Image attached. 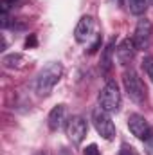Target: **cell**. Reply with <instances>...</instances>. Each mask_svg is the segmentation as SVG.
I'll use <instances>...</instances> for the list:
<instances>
[{
	"mask_svg": "<svg viewBox=\"0 0 153 155\" xmlns=\"http://www.w3.org/2000/svg\"><path fill=\"white\" fill-rule=\"evenodd\" d=\"M65 119H67V108H65V105H56V107L49 112V117H47L49 128H50L52 132L60 130V128L65 124Z\"/></svg>",
	"mask_w": 153,
	"mask_h": 155,
	"instance_id": "cell-10",
	"label": "cell"
},
{
	"mask_svg": "<svg viewBox=\"0 0 153 155\" xmlns=\"http://www.w3.org/2000/svg\"><path fill=\"white\" fill-rule=\"evenodd\" d=\"M119 155H139V153H137V150H135L132 144L122 143V144H121V148H119Z\"/></svg>",
	"mask_w": 153,
	"mask_h": 155,
	"instance_id": "cell-15",
	"label": "cell"
},
{
	"mask_svg": "<svg viewBox=\"0 0 153 155\" xmlns=\"http://www.w3.org/2000/svg\"><path fill=\"white\" fill-rule=\"evenodd\" d=\"M92 123H94L96 132H97L103 139H106V141L115 139V124H114V121L110 119L108 112H105V110L99 108V107L94 108V110H92Z\"/></svg>",
	"mask_w": 153,
	"mask_h": 155,
	"instance_id": "cell-4",
	"label": "cell"
},
{
	"mask_svg": "<svg viewBox=\"0 0 153 155\" xmlns=\"http://www.w3.org/2000/svg\"><path fill=\"white\" fill-rule=\"evenodd\" d=\"M65 132H67V137L69 141L74 144V146H79L83 143V139L86 137V132H88V123L86 119L81 116H74L70 117L65 124Z\"/></svg>",
	"mask_w": 153,
	"mask_h": 155,
	"instance_id": "cell-5",
	"label": "cell"
},
{
	"mask_svg": "<svg viewBox=\"0 0 153 155\" xmlns=\"http://www.w3.org/2000/svg\"><path fill=\"white\" fill-rule=\"evenodd\" d=\"M144 144H146V152H148V155H153V135L148 139V141H144Z\"/></svg>",
	"mask_w": 153,
	"mask_h": 155,
	"instance_id": "cell-19",
	"label": "cell"
},
{
	"mask_svg": "<svg viewBox=\"0 0 153 155\" xmlns=\"http://www.w3.org/2000/svg\"><path fill=\"white\" fill-rule=\"evenodd\" d=\"M34 45H36V36L31 35V36L27 38V41H25V47H34Z\"/></svg>",
	"mask_w": 153,
	"mask_h": 155,
	"instance_id": "cell-20",
	"label": "cell"
},
{
	"mask_svg": "<svg viewBox=\"0 0 153 155\" xmlns=\"http://www.w3.org/2000/svg\"><path fill=\"white\" fill-rule=\"evenodd\" d=\"M115 38H112L108 41V45L105 47V51H103V54H101V69H103V72H110V69H112V63H114V52H115Z\"/></svg>",
	"mask_w": 153,
	"mask_h": 155,
	"instance_id": "cell-11",
	"label": "cell"
},
{
	"mask_svg": "<svg viewBox=\"0 0 153 155\" xmlns=\"http://www.w3.org/2000/svg\"><path fill=\"white\" fill-rule=\"evenodd\" d=\"M83 155H101V153H99V148H97V144H90V146H86V148H85Z\"/></svg>",
	"mask_w": 153,
	"mask_h": 155,
	"instance_id": "cell-16",
	"label": "cell"
},
{
	"mask_svg": "<svg viewBox=\"0 0 153 155\" xmlns=\"http://www.w3.org/2000/svg\"><path fill=\"white\" fill-rule=\"evenodd\" d=\"M97 103H99V108H103L108 114H114V112L119 110V107H121V92H119V87H117V83L114 79L106 81L105 87L99 90Z\"/></svg>",
	"mask_w": 153,
	"mask_h": 155,
	"instance_id": "cell-3",
	"label": "cell"
},
{
	"mask_svg": "<svg viewBox=\"0 0 153 155\" xmlns=\"http://www.w3.org/2000/svg\"><path fill=\"white\" fill-rule=\"evenodd\" d=\"M16 2H18V0H2V4H0V5H2V13H7V11H9V7H11V5H15Z\"/></svg>",
	"mask_w": 153,
	"mask_h": 155,
	"instance_id": "cell-17",
	"label": "cell"
},
{
	"mask_svg": "<svg viewBox=\"0 0 153 155\" xmlns=\"http://www.w3.org/2000/svg\"><path fill=\"white\" fill-rule=\"evenodd\" d=\"M122 85H124V90L130 96V99L135 101L137 105H144L148 101V88L133 69H128L122 72Z\"/></svg>",
	"mask_w": 153,
	"mask_h": 155,
	"instance_id": "cell-2",
	"label": "cell"
},
{
	"mask_svg": "<svg viewBox=\"0 0 153 155\" xmlns=\"http://www.w3.org/2000/svg\"><path fill=\"white\" fill-rule=\"evenodd\" d=\"M151 33H153V25L148 18H141L135 25L133 31V41L137 45V49H148L150 40H151Z\"/></svg>",
	"mask_w": 153,
	"mask_h": 155,
	"instance_id": "cell-7",
	"label": "cell"
},
{
	"mask_svg": "<svg viewBox=\"0 0 153 155\" xmlns=\"http://www.w3.org/2000/svg\"><path fill=\"white\" fill-rule=\"evenodd\" d=\"M38 155H47V153H38Z\"/></svg>",
	"mask_w": 153,
	"mask_h": 155,
	"instance_id": "cell-22",
	"label": "cell"
},
{
	"mask_svg": "<svg viewBox=\"0 0 153 155\" xmlns=\"http://www.w3.org/2000/svg\"><path fill=\"white\" fill-rule=\"evenodd\" d=\"M128 128L132 132V135H135L139 141H148L153 135V128L150 126V123L144 119V116L141 114H130L128 116Z\"/></svg>",
	"mask_w": 153,
	"mask_h": 155,
	"instance_id": "cell-6",
	"label": "cell"
},
{
	"mask_svg": "<svg viewBox=\"0 0 153 155\" xmlns=\"http://www.w3.org/2000/svg\"><path fill=\"white\" fill-rule=\"evenodd\" d=\"M135 52H137V45L133 38H126L122 40L117 47H115V56H117V61L121 65H130L135 58Z\"/></svg>",
	"mask_w": 153,
	"mask_h": 155,
	"instance_id": "cell-8",
	"label": "cell"
},
{
	"mask_svg": "<svg viewBox=\"0 0 153 155\" xmlns=\"http://www.w3.org/2000/svg\"><path fill=\"white\" fill-rule=\"evenodd\" d=\"M142 69H144L146 76L150 78V81L153 83V56H144V60H142Z\"/></svg>",
	"mask_w": 153,
	"mask_h": 155,
	"instance_id": "cell-14",
	"label": "cell"
},
{
	"mask_svg": "<svg viewBox=\"0 0 153 155\" xmlns=\"http://www.w3.org/2000/svg\"><path fill=\"white\" fill-rule=\"evenodd\" d=\"M99 45H101V36H97V38H96V41H94V43L90 45V49H88V52H90V54H94V52H96V51L99 49Z\"/></svg>",
	"mask_w": 153,
	"mask_h": 155,
	"instance_id": "cell-18",
	"label": "cell"
},
{
	"mask_svg": "<svg viewBox=\"0 0 153 155\" xmlns=\"http://www.w3.org/2000/svg\"><path fill=\"white\" fill-rule=\"evenodd\" d=\"M92 33H94V18L90 15L81 16L79 22H77V25H76V29H74V38H76V41L77 43L88 41L90 36H92Z\"/></svg>",
	"mask_w": 153,
	"mask_h": 155,
	"instance_id": "cell-9",
	"label": "cell"
},
{
	"mask_svg": "<svg viewBox=\"0 0 153 155\" xmlns=\"http://www.w3.org/2000/svg\"><path fill=\"white\" fill-rule=\"evenodd\" d=\"M24 61V56L18 54V52H13V54H5L2 58V65L7 67V69H15V67H20Z\"/></svg>",
	"mask_w": 153,
	"mask_h": 155,
	"instance_id": "cell-12",
	"label": "cell"
},
{
	"mask_svg": "<svg viewBox=\"0 0 153 155\" xmlns=\"http://www.w3.org/2000/svg\"><path fill=\"white\" fill-rule=\"evenodd\" d=\"M128 7H130V13L132 15L141 16L148 9V0H128Z\"/></svg>",
	"mask_w": 153,
	"mask_h": 155,
	"instance_id": "cell-13",
	"label": "cell"
},
{
	"mask_svg": "<svg viewBox=\"0 0 153 155\" xmlns=\"http://www.w3.org/2000/svg\"><path fill=\"white\" fill-rule=\"evenodd\" d=\"M148 2H150V4H153V0H148Z\"/></svg>",
	"mask_w": 153,
	"mask_h": 155,
	"instance_id": "cell-21",
	"label": "cell"
},
{
	"mask_svg": "<svg viewBox=\"0 0 153 155\" xmlns=\"http://www.w3.org/2000/svg\"><path fill=\"white\" fill-rule=\"evenodd\" d=\"M63 76V65L60 61H49L36 78V92L41 97H47L54 87L60 83V79Z\"/></svg>",
	"mask_w": 153,
	"mask_h": 155,
	"instance_id": "cell-1",
	"label": "cell"
}]
</instances>
